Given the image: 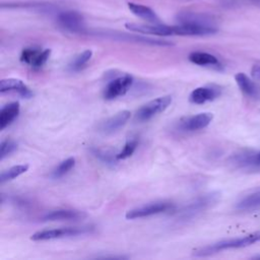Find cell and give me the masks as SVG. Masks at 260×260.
<instances>
[{"mask_svg": "<svg viewBox=\"0 0 260 260\" xmlns=\"http://www.w3.org/2000/svg\"><path fill=\"white\" fill-rule=\"evenodd\" d=\"M257 242H260V231L253 232L251 234H248L244 237H239V238H233V239H228V240H222L219 242H216L214 244L205 246L201 249H198L194 251L195 256L203 257V256H208L223 250H229V249H238V248H244L250 245H253Z\"/></svg>", "mask_w": 260, "mask_h": 260, "instance_id": "1", "label": "cell"}, {"mask_svg": "<svg viewBox=\"0 0 260 260\" xmlns=\"http://www.w3.org/2000/svg\"><path fill=\"white\" fill-rule=\"evenodd\" d=\"M219 193L211 192L204 195H201L191 201L189 204L185 205L177 214V217L183 220L188 218H192L202 211L208 209L212 205H214L219 199Z\"/></svg>", "mask_w": 260, "mask_h": 260, "instance_id": "2", "label": "cell"}, {"mask_svg": "<svg viewBox=\"0 0 260 260\" xmlns=\"http://www.w3.org/2000/svg\"><path fill=\"white\" fill-rule=\"evenodd\" d=\"M229 162L236 169L243 171H257L260 169V150L244 148L233 153Z\"/></svg>", "mask_w": 260, "mask_h": 260, "instance_id": "3", "label": "cell"}, {"mask_svg": "<svg viewBox=\"0 0 260 260\" xmlns=\"http://www.w3.org/2000/svg\"><path fill=\"white\" fill-rule=\"evenodd\" d=\"M91 231H92L91 226H67V228H60V229L43 230L32 234L30 239L32 241H47V240L75 237V236L90 233Z\"/></svg>", "mask_w": 260, "mask_h": 260, "instance_id": "4", "label": "cell"}, {"mask_svg": "<svg viewBox=\"0 0 260 260\" xmlns=\"http://www.w3.org/2000/svg\"><path fill=\"white\" fill-rule=\"evenodd\" d=\"M175 209V205L169 201H155L148 204L138 206L130 209L126 212L125 217L127 219H136L142 217H148L151 215L169 212Z\"/></svg>", "mask_w": 260, "mask_h": 260, "instance_id": "5", "label": "cell"}, {"mask_svg": "<svg viewBox=\"0 0 260 260\" xmlns=\"http://www.w3.org/2000/svg\"><path fill=\"white\" fill-rule=\"evenodd\" d=\"M172 103V96L171 95H164V96H158L142 107H140L136 114H135V119L139 122H145L156 116L157 114L164 112Z\"/></svg>", "mask_w": 260, "mask_h": 260, "instance_id": "6", "label": "cell"}, {"mask_svg": "<svg viewBox=\"0 0 260 260\" xmlns=\"http://www.w3.org/2000/svg\"><path fill=\"white\" fill-rule=\"evenodd\" d=\"M133 77L130 74H123L111 79L104 88V98L106 100H114L124 95L133 84Z\"/></svg>", "mask_w": 260, "mask_h": 260, "instance_id": "7", "label": "cell"}, {"mask_svg": "<svg viewBox=\"0 0 260 260\" xmlns=\"http://www.w3.org/2000/svg\"><path fill=\"white\" fill-rule=\"evenodd\" d=\"M125 27L131 31L139 32L142 35H151L158 37H167V36H175L174 25H166L161 23H126Z\"/></svg>", "mask_w": 260, "mask_h": 260, "instance_id": "8", "label": "cell"}, {"mask_svg": "<svg viewBox=\"0 0 260 260\" xmlns=\"http://www.w3.org/2000/svg\"><path fill=\"white\" fill-rule=\"evenodd\" d=\"M58 24L70 32H84L83 16L76 11H63L57 15Z\"/></svg>", "mask_w": 260, "mask_h": 260, "instance_id": "9", "label": "cell"}, {"mask_svg": "<svg viewBox=\"0 0 260 260\" xmlns=\"http://www.w3.org/2000/svg\"><path fill=\"white\" fill-rule=\"evenodd\" d=\"M213 119V115L208 112L204 113H199L197 115L185 117L180 120L178 123V128L181 131H186V132H193V131H198L201 129H204L207 127L210 122Z\"/></svg>", "mask_w": 260, "mask_h": 260, "instance_id": "10", "label": "cell"}, {"mask_svg": "<svg viewBox=\"0 0 260 260\" xmlns=\"http://www.w3.org/2000/svg\"><path fill=\"white\" fill-rule=\"evenodd\" d=\"M51 54L50 49L41 50L40 48H25L20 54V61L34 68H40L46 64Z\"/></svg>", "mask_w": 260, "mask_h": 260, "instance_id": "11", "label": "cell"}, {"mask_svg": "<svg viewBox=\"0 0 260 260\" xmlns=\"http://www.w3.org/2000/svg\"><path fill=\"white\" fill-rule=\"evenodd\" d=\"M220 88L215 85H205L199 86L193 89L189 95V101L192 104L201 105L206 102H210L215 100L220 95Z\"/></svg>", "mask_w": 260, "mask_h": 260, "instance_id": "12", "label": "cell"}, {"mask_svg": "<svg viewBox=\"0 0 260 260\" xmlns=\"http://www.w3.org/2000/svg\"><path fill=\"white\" fill-rule=\"evenodd\" d=\"M96 36H105L107 38H112L116 40L128 41V42H135V43H142L146 45H154V46H172L173 43L164 40L152 39L148 37H140V36H133V35H126V34H118V32H96Z\"/></svg>", "mask_w": 260, "mask_h": 260, "instance_id": "13", "label": "cell"}, {"mask_svg": "<svg viewBox=\"0 0 260 260\" xmlns=\"http://www.w3.org/2000/svg\"><path fill=\"white\" fill-rule=\"evenodd\" d=\"M16 92L22 98L28 99L32 96L30 88L20 79L17 78H6L0 81V92Z\"/></svg>", "mask_w": 260, "mask_h": 260, "instance_id": "14", "label": "cell"}, {"mask_svg": "<svg viewBox=\"0 0 260 260\" xmlns=\"http://www.w3.org/2000/svg\"><path fill=\"white\" fill-rule=\"evenodd\" d=\"M180 24H194L203 26H215L214 20L211 16L197 12H180L176 16Z\"/></svg>", "mask_w": 260, "mask_h": 260, "instance_id": "15", "label": "cell"}, {"mask_svg": "<svg viewBox=\"0 0 260 260\" xmlns=\"http://www.w3.org/2000/svg\"><path fill=\"white\" fill-rule=\"evenodd\" d=\"M131 113L129 111H121L116 115L108 118L100 125V130L105 134H112L123 127L130 119Z\"/></svg>", "mask_w": 260, "mask_h": 260, "instance_id": "16", "label": "cell"}, {"mask_svg": "<svg viewBox=\"0 0 260 260\" xmlns=\"http://www.w3.org/2000/svg\"><path fill=\"white\" fill-rule=\"evenodd\" d=\"M86 216V213L75 209H56L47 212L42 219L45 221H56V220H78Z\"/></svg>", "mask_w": 260, "mask_h": 260, "instance_id": "17", "label": "cell"}, {"mask_svg": "<svg viewBox=\"0 0 260 260\" xmlns=\"http://www.w3.org/2000/svg\"><path fill=\"white\" fill-rule=\"evenodd\" d=\"M235 80L240 88V90L249 98L259 99L260 98V87L250 79L245 73L239 72L235 75Z\"/></svg>", "mask_w": 260, "mask_h": 260, "instance_id": "18", "label": "cell"}, {"mask_svg": "<svg viewBox=\"0 0 260 260\" xmlns=\"http://www.w3.org/2000/svg\"><path fill=\"white\" fill-rule=\"evenodd\" d=\"M20 111L18 102H12L2 107L0 111V129L4 130L17 118Z\"/></svg>", "mask_w": 260, "mask_h": 260, "instance_id": "19", "label": "cell"}, {"mask_svg": "<svg viewBox=\"0 0 260 260\" xmlns=\"http://www.w3.org/2000/svg\"><path fill=\"white\" fill-rule=\"evenodd\" d=\"M128 8L134 15L150 23H160V20L156 15V13L151 8L145 5L134 3V2H128Z\"/></svg>", "mask_w": 260, "mask_h": 260, "instance_id": "20", "label": "cell"}, {"mask_svg": "<svg viewBox=\"0 0 260 260\" xmlns=\"http://www.w3.org/2000/svg\"><path fill=\"white\" fill-rule=\"evenodd\" d=\"M239 211H255L260 208V189L244 196L236 205Z\"/></svg>", "mask_w": 260, "mask_h": 260, "instance_id": "21", "label": "cell"}, {"mask_svg": "<svg viewBox=\"0 0 260 260\" xmlns=\"http://www.w3.org/2000/svg\"><path fill=\"white\" fill-rule=\"evenodd\" d=\"M188 59L195 65L220 67V62L218 59L214 55L206 52H192L189 54Z\"/></svg>", "mask_w": 260, "mask_h": 260, "instance_id": "22", "label": "cell"}, {"mask_svg": "<svg viewBox=\"0 0 260 260\" xmlns=\"http://www.w3.org/2000/svg\"><path fill=\"white\" fill-rule=\"evenodd\" d=\"M28 167L29 166L27 164H22V165L13 166V167L3 171L0 175V183L3 184L5 182L11 181V180L19 177L20 175L24 174L28 170Z\"/></svg>", "mask_w": 260, "mask_h": 260, "instance_id": "23", "label": "cell"}, {"mask_svg": "<svg viewBox=\"0 0 260 260\" xmlns=\"http://www.w3.org/2000/svg\"><path fill=\"white\" fill-rule=\"evenodd\" d=\"M92 56V51L91 50H85L82 53H80L79 55H77L69 64L68 68L70 71H79L80 69H82L85 64L90 60Z\"/></svg>", "mask_w": 260, "mask_h": 260, "instance_id": "24", "label": "cell"}, {"mask_svg": "<svg viewBox=\"0 0 260 260\" xmlns=\"http://www.w3.org/2000/svg\"><path fill=\"white\" fill-rule=\"evenodd\" d=\"M75 166V158L74 157H68L65 160L61 161L52 172V177L54 179H59L63 176H65L73 167Z\"/></svg>", "mask_w": 260, "mask_h": 260, "instance_id": "25", "label": "cell"}, {"mask_svg": "<svg viewBox=\"0 0 260 260\" xmlns=\"http://www.w3.org/2000/svg\"><path fill=\"white\" fill-rule=\"evenodd\" d=\"M138 145V140L136 138H133V139H130L128 140L124 147L122 148L121 151H119L117 154H116V157L117 159H125L129 156H131L133 154V152L135 151L136 147Z\"/></svg>", "mask_w": 260, "mask_h": 260, "instance_id": "26", "label": "cell"}, {"mask_svg": "<svg viewBox=\"0 0 260 260\" xmlns=\"http://www.w3.org/2000/svg\"><path fill=\"white\" fill-rule=\"evenodd\" d=\"M17 148V143L12 139H4L0 144V159H4Z\"/></svg>", "mask_w": 260, "mask_h": 260, "instance_id": "27", "label": "cell"}, {"mask_svg": "<svg viewBox=\"0 0 260 260\" xmlns=\"http://www.w3.org/2000/svg\"><path fill=\"white\" fill-rule=\"evenodd\" d=\"M92 152L93 154L99 157L101 160L103 161H106L107 164H114V158L112 156V153L108 152V151H105V150H101V149H92Z\"/></svg>", "mask_w": 260, "mask_h": 260, "instance_id": "28", "label": "cell"}, {"mask_svg": "<svg viewBox=\"0 0 260 260\" xmlns=\"http://www.w3.org/2000/svg\"><path fill=\"white\" fill-rule=\"evenodd\" d=\"M251 73H252V76H253V77H255L256 79H259V80H260V66H259V65H254V66L252 67Z\"/></svg>", "mask_w": 260, "mask_h": 260, "instance_id": "29", "label": "cell"}, {"mask_svg": "<svg viewBox=\"0 0 260 260\" xmlns=\"http://www.w3.org/2000/svg\"><path fill=\"white\" fill-rule=\"evenodd\" d=\"M253 259H260V255H257V256H254Z\"/></svg>", "mask_w": 260, "mask_h": 260, "instance_id": "30", "label": "cell"}]
</instances>
